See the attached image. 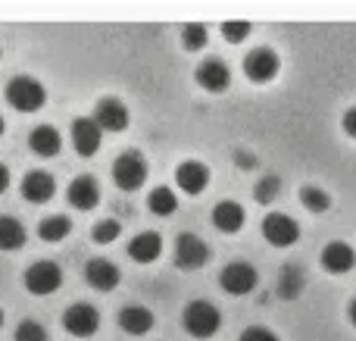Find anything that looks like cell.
<instances>
[{"mask_svg":"<svg viewBox=\"0 0 356 341\" xmlns=\"http://www.w3.org/2000/svg\"><path fill=\"white\" fill-rule=\"evenodd\" d=\"M3 97L16 113H38L47 104V88L31 75H16V79H10Z\"/></svg>","mask_w":356,"mask_h":341,"instance_id":"6da1fadb","label":"cell"},{"mask_svg":"<svg viewBox=\"0 0 356 341\" xmlns=\"http://www.w3.org/2000/svg\"><path fill=\"white\" fill-rule=\"evenodd\" d=\"M181 326L191 338H213L222 329V313L209 301H191L181 313Z\"/></svg>","mask_w":356,"mask_h":341,"instance_id":"7a4b0ae2","label":"cell"},{"mask_svg":"<svg viewBox=\"0 0 356 341\" xmlns=\"http://www.w3.org/2000/svg\"><path fill=\"white\" fill-rule=\"evenodd\" d=\"M113 182H116V188L125 194L138 191V188L147 182V160H144V154H138V150H122V154L116 157V163H113Z\"/></svg>","mask_w":356,"mask_h":341,"instance_id":"3957f363","label":"cell"},{"mask_svg":"<svg viewBox=\"0 0 356 341\" xmlns=\"http://www.w3.org/2000/svg\"><path fill=\"white\" fill-rule=\"evenodd\" d=\"M209 257H213V251H209V244L203 241L200 235H194V232H181V235L175 238V251H172V260L178 269H184V273H191V269H200L209 263Z\"/></svg>","mask_w":356,"mask_h":341,"instance_id":"277c9868","label":"cell"},{"mask_svg":"<svg viewBox=\"0 0 356 341\" xmlns=\"http://www.w3.org/2000/svg\"><path fill=\"white\" fill-rule=\"evenodd\" d=\"M22 282H25V288H29L31 294H38V298H47V294L60 292L63 269H60V263H54V260H38V263H31V267L25 269Z\"/></svg>","mask_w":356,"mask_h":341,"instance_id":"5b68a950","label":"cell"},{"mask_svg":"<svg viewBox=\"0 0 356 341\" xmlns=\"http://www.w3.org/2000/svg\"><path fill=\"white\" fill-rule=\"evenodd\" d=\"M278 72H282V60L272 47H253L244 56V75L253 85H269Z\"/></svg>","mask_w":356,"mask_h":341,"instance_id":"8992f818","label":"cell"},{"mask_svg":"<svg viewBox=\"0 0 356 341\" xmlns=\"http://www.w3.org/2000/svg\"><path fill=\"white\" fill-rule=\"evenodd\" d=\"M257 282H259L257 267H250V263H244V260L228 263V267L219 273V288L225 294H232V298H244V294H250L253 288H257Z\"/></svg>","mask_w":356,"mask_h":341,"instance_id":"52a82bcc","label":"cell"},{"mask_svg":"<svg viewBox=\"0 0 356 341\" xmlns=\"http://www.w3.org/2000/svg\"><path fill=\"white\" fill-rule=\"evenodd\" d=\"M63 329L72 338H91L94 332L100 329V310L94 304L79 301V304L66 307V313H63Z\"/></svg>","mask_w":356,"mask_h":341,"instance_id":"ba28073f","label":"cell"},{"mask_svg":"<svg viewBox=\"0 0 356 341\" xmlns=\"http://www.w3.org/2000/svg\"><path fill=\"white\" fill-rule=\"evenodd\" d=\"M263 238L272 248H291L300 238V223L288 213H269L263 219Z\"/></svg>","mask_w":356,"mask_h":341,"instance_id":"9c48e42d","label":"cell"},{"mask_svg":"<svg viewBox=\"0 0 356 341\" xmlns=\"http://www.w3.org/2000/svg\"><path fill=\"white\" fill-rule=\"evenodd\" d=\"M91 119L100 125V132H125L131 122L129 106H125L119 97H100Z\"/></svg>","mask_w":356,"mask_h":341,"instance_id":"30bf717a","label":"cell"},{"mask_svg":"<svg viewBox=\"0 0 356 341\" xmlns=\"http://www.w3.org/2000/svg\"><path fill=\"white\" fill-rule=\"evenodd\" d=\"M175 185L181 194H203L209 185V166L200 160H184L175 166Z\"/></svg>","mask_w":356,"mask_h":341,"instance_id":"8fae6325","label":"cell"},{"mask_svg":"<svg viewBox=\"0 0 356 341\" xmlns=\"http://www.w3.org/2000/svg\"><path fill=\"white\" fill-rule=\"evenodd\" d=\"M85 282L94 288V292H113V288L122 282V273L113 260H104V257H94V260L85 263Z\"/></svg>","mask_w":356,"mask_h":341,"instance_id":"7c38bea8","label":"cell"},{"mask_svg":"<svg viewBox=\"0 0 356 341\" xmlns=\"http://www.w3.org/2000/svg\"><path fill=\"white\" fill-rule=\"evenodd\" d=\"M319 263L325 267V273L344 276V273H350V269L356 267V251L347 241H328L325 248H322V254H319Z\"/></svg>","mask_w":356,"mask_h":341,"instance_id":"4fadbf2b","label":"cell"},{"mask_svg":"<svg viewBox=\"0 0 356 341\" xmlns=\"http://www.w3.org/2000/svg\"><path fill=\"white\" fill-rule=\"evenodd\" d=\"M100 138H104V132H100V125L94 122L91 116H79L72 122V148L79 157H94L100 148Z\"/></svg>","mask_w":356,"mask_h":341,"instance_id":"5bb4252c","label":"cell"},{"mask_svg":"<svg viewBox=\"0 0 356 341\" xmlns=\"http://www.w3.org/2000/svg\"><path fill=\"white\" fill-rule=\"evenodd\" d=\"M19 191H22V198L29 200V204H47L56 194V182H54V175L44 173V169H31V173H25Z\"/></svg>","mask_w":356,"mask_h":341,"instance_id":"9a60e30c","label":"cell"},{"mask_svg":"<svg viewBox=\"0 0 356 341\" xmlns=\"http://www.w3.org/2000/svg\"><path fill=\"white\" fill-rule=\"evenodd\" d=\"M69 204L75 207V210H94V207L100 204V185L97 179H91V175H79V179L69 182V191H66Z\"/></svg>","mask_w":356,"mask_h":341,"instance_id":"2e32d148","label":"cell"},{"mask_svg":"<svg viewBox=\"0 0 356 341\" xmlns=\"http://www.w3.org/2000/svg\"><path fill=\"white\" fill-rule=\"evenodd\" d=\"M160 254H163V235L160 232H138V235L129 241V257L135 263H141V267L160 260Z\"/></svg>","mask_w":356,"mask_h":341,"instance_id":"e0dca14e","label":"cell"},{"mask_svg":"<svg viewBox=\"0 0 356 341\" xmlns=\"http://www.w3.org/2000/svg\"><path fill=\"white\" fill-rule=\"evenodd\" d=\"M197 85H200L203 91L219 94L232 85V72H228V66L222 60H203L200 66H197Z\"/></svg>","mask_w":356,"mask_h":341,"instance_id":"ac0fdd59","label":"cell"},{"mask_svg":"<svg viewBox=\"0 0 356 341\" xmlns=\"http://www.w3.org/2000/svg\"><path fill=\"white\" fill-rule=\"evenodd\" d=\"M213 225L222 232V235H234V232H241V225H244L247 213L241 204H234V200H219V204L213 207Z\"/></svg>","mask_w":356,"mask_h":341,"instance_id":"d6986e66","label":"cell"},{"mask_svg":"<svg viewBox=\"0 0 356 341\" xmlns=\"http://www.w3.org/2000/svg\"><path fill=\"white\" fill-rule=\"evenodd\" d=\"M119 326H122V332H129V335H147V332L156 326V317L147 310V307L129 304L119 310Z\"/></svg>","mask_w":356,"mask_h":341,"instance_id":"ffe728a7","label":"cell"},{"mask_svg":"<svg viewBox=\"0 0 356 341\" xmlns=\"http://www.w3.org/2000/svg\"><path fill=\"white\" fill-rule=\"evenodd\" d=\"M303 288H307V276H303V269L294 267V263H288L275 279V294L282 301H297L303 294Z\"/></svg>","mask_w":356,"mask_h":341,"instance_id":"44dd1931","label":"cell"},{"mask_svg":"<svg viewBox=\"0 0 356 341\" xmlns=\"http://www.w3.org/2000/svg\"><path fill=\"white\" fill-rule=\"evenodd\" d=\"M29 148L35 150L38 157H56L63 148V135L54 129V125H38L29 135Z\"/></svg>","mask_w":356,"mask_h":341,"instance_id":"7402d4cb","label":"cell"},{"mask_svg":"<svg viewBox=\"0 0 356 341\" xmlns=\"http://www.w3.org/2000/svg\"><path fill=\"white\" fill-rule=\"evenodd\" d=\"M69 232H72V223H69V216H63V213L44 216L41 223H38V238L47 244H56V241H63V238H69Z\"/></svg>","mask_w":356,"mask_h":341,"instance_id":"603a6c76","label":"cell"},{"mask_svg":"<svg viewBox=\"0 0 356 341\" xmlns=\"http://www.w3.org/2000/svg\"><path fill=\"white\" fill-rule=\"evenodd\" d=\"M25 238V225L16 216H0V251H19Z\"/></svg>","mask_w":356,"mask_h":341,"instance_id":"cb8c5ba5","label":"cell"},{"mask_svg":"<svg viewBox=\"0 0 356 341\" xmlns=\"http://www.w3.org/2000/svg\"><path fill=\"white\" fill-rule=\"evenodd\" d=\"M147 207H150L154 216H172V213L178 210V194L172 191V188L160 185L147 194Z\"/></svg>","mask_w":356,"mask_h":341,"instance_id":"d4e9b609","label":"cell"},{"mask_svg":"<svg viewBox=\"0 0 356 341\" xmlns=\"http://www.w3.org/2000/svg\"><path fill=\"white\" fill-rule=\"evenodd\" d=\"M297 198H300V204L307 207L309 213H325L328 207H332V194H328L325 188H319V185H303Z\"/></svg>","mask_w":356,"mask_h":341,"instance_id":"484cf974","label":"cell"},{"mask_svg":"<svg viewBox=\"0 0 356 341\" xmlns=\"http://www.w3.org/2000/svg\"><path fill=\"white\" fill-rule=\"evenodd\" d=\"M207 41H209L207 25H200V22H188V25L181 29V44H184V50H191V54L203 50V47H207Z\"/></svg>","mask_w":356,"mask_h":341,"instance_id":"4316f807","label":"cell"},{"mask_svg":"<svg viewBox=\"0 0 356 341\" xmlns=\"http://www.w3.org/2000/svg\"><path fill=\"white\" fill-rule=\"evenodd\" d=\"M278 194H282V179H278V175H263V179L257 182V188H253L257 204H272Z\"/></svg>","mask_w":356,"mask_h":341,"instance_id":"83f0119b","label":"cell"},{"mask_svg":"<svg viewBox=\"0 0 356 341\" xmlns=\"http://www.w3.org/2000/svg\"><path fill=\"white\" fill-rule=\"evenodd\" d=\"M119 235H122V225H119L116 219H100V223H94V229H91L94 244H113Z\"/></svg>","mask_w":356,"mask_h":341,"instance_id":"f1b7e54d","label":"cell"},{"mask_svg":"<svg viewBox=\"0 0 356 341\" xmlns=\"http://www.w3.org/2000/svg\"><path fill=\"white\" fill-rule=\"evenodd\" d=\"M16 341H47V329H44L38 319H22V323L16 326Z\"/></svg>","mask_w":356,"mask_h":341,"instance_id":"f546056e","label":"cell"},{"mask_svg":"<svg viewBox=\"0 0 356 341\" xmlns=\"http://www.w3.org/2000/svg\"><path fill=\"white\" fill-rule=\"evenodd\" d=\"M247 35H250V22H244V19H232V22H222V38H225L228 44H241Z\"/></svg>","mask_w":356,"mask_h":341,"instance_id":"4dcf8cb0","label":"cell"},{"mask_svg":"<svg viewBox=\"0 0 356 341\" xmlns=\"http://www.w3.org/2000/svg\"><path fill=\"white\" fill-rule=\"evenodd\" d=\"M238 341H282V338H278L272 329H266V326H247Z\"/></svg>","mask_w":356,"mask_h":341,"instance_id":"1f68e13d","label":"cell"},{"mask_svg":"<svg viewBox=\"0 0 356 341\" xmlns=\"http://www.w3.org/2000/svg\"><path fill=\"white\" fill-rule=\"evenodd\" d=\"M341 125H344V132H347V135H350L353 141H356V106H350V110L344 113V119H341Z\"/></svg>","mask_w":356,"mask_h":341,"instance_id":"d6a6232c","label":"cell"},{"mask_svg":"<svg viewBox=\"0 0 356 341\" xmlns=\"http://www.w3.org/2000/svg\"><path fill=\"white\" fill-rule=\"evenodd\" d=\"M234 163H238L241 169H253L257 166V157L247 154V150H234Z\"/></svg>","mask_w":356,"mask_h":341,"instance_id":"836d02e7","label":"cell"},{"mask_svg":"<svg viewBox=\"0 0 356 341\" xmlns=\"http://www.w3.org/2000/svg\"><path fill=\"white\" fill-rule=\"evenodd\" d=\"M6 188H10V169H6L3 163H0V194H3Z\"/></svg>","mask_w":356,"mask_h":341,"instance_id":"e575fe53","label":"cell"},{"mask_svg":"<svg viewBox=\"0 0 356 341\" xmlns=\"http://www.w3.org/2000/svg\"><path fill=\"white\" fill-rule=\"evenodd\" d=\"M347 317H350V323L356 326V298L350 301V307H347Z\"/></svg>","mask_w":356,"mask_h":341,"instance_id":"d590c367","label":"cell"},{"mask_svg":"<svg viewBox=\"0 0 356 341\" xmlns=\"http://www.w3.org/2000/svg\"><path fill=\"white\" fill-rule=\"evenodd\" d=\"M3 129H6V122H3V116H0V135H3Z\"/></svg>","mask_w":356,"mask_h":341,"instance_id":"8d00e7d4","label":"cell"},{"mask_svg":"<svg viewBox=\"0 0 356 341\" xmlns=\"http://www.w3.org/2000/svg\"><path fill=\"white\" fill-rule=\"evenodd\" d=\"M0 329H3V310H0Z\"/></svg>","mask_w":356,"mask_h":341,"instance_id":"74e56055","label":"cell"},{"mask_svg":"<svg viewBox=\"0 0 356 341\" xmlns=\"http://www.w3.org/2000/svg\"><path fill=\"white\" fill-rule=\"evenodd\" d=\"M0 56H3V50H0Z\"/></svg>","mask_w":356,"mask_h":341,"instance_id":"f35d334b","label":"cell"}]
</instances>
